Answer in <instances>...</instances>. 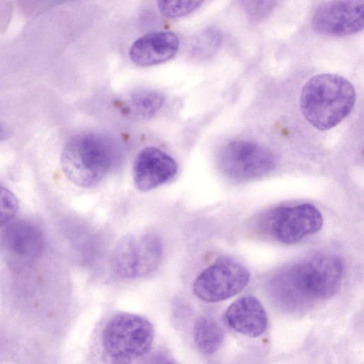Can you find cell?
<instances>
[{
  "mask_svg": "<svg viewBox=\"0 0 364 364\" xmlns=\"http://www.w3.org/2000/svg\"><path fill=\"white\" fill-rule=\"evenodd\" d=\"M343 272L340 257L317 253L276 272L267 283V290L279 307L296 311L333 296L341 286Z\"/></svg>",
  "mask_w": 364,
  "mask_h": 364,
  "instance_id": "1",
  "label": "cell"
},
{
  "mask_svg": "<svg viewBox=\"0 0 364 364\" xmlns=\"http://www.w3.org/2000/svg\"><path fill=\"white\" fill-rule=\"evenodd\" d=\"M121 141L110 134L90 132L69 140L61 156L63 170L77 186L93 187L122 161Z\"/></svg>",
  "mask_w": 364,
  "mask_h": 364,
  "instance_id": "2",
  "label": "cell"
},
{
  "mask_svg": "<svg viewBox=\"0 0 364 364\" xmlns=\"http://www.w3.org/2000/svg\"><path fill=\"white\" fill-rule=\"evenodd\" d=\"M356 93L352 83L337 74L321 73L303 86L299 97L301 112L318 130L332 129L353 110Z\"/></svg>",
  "mask_w": 364,
  "mask_h": 364,
  "instance_id": "3",
  "label": "cell"
},
{
  "mask_svg": "<svg viewBox=\"0 0 364 364\" xmlns=\"http://www.w3.org/2000/svg\"><path fill=\"white\" fill-rule=\"evenodd\" d=\"M154 336V328L144 317L128 313L114 316L102 334L105 363L132 364L149 350Z\"/></svg>",
  "mask_w": 364,
  "mask_h": 364,
  "instance_id": "4",
  "label": "cell"
},
{
  "mask_svg": "<svg viewBox=\"0 0 364 364\" xmlns=\"http://www.w3.org/2000/svg\"><path fill=\"white\" fill-rule=\"evenodd\" d=\"M322 225L321 212L310 203L277 207L265 213L259 223L263 233L287 245L318 232Z\"/></svg>",
  "mask_w": 364,
  "mask_h": 364,
  "instance_id": "5",
  "label": "cell"
},
{
  "mask_svg": "<svg viewBox=\"0 0 364 364\" xmlns=\"http://www.w3.org/2000/svg\"><path fill=\"white\" fill-rule=\"evenodd\" d=\"M218 161L221 171L238 182L259 178L277 165L272 151L249 140H235L225 144L219 151Z\"/></svg>",
  "mask_w": 364,
  "mask_h": 364,
  "instance_id": "6",
  "label": "cell"
},
{
  "mask_svg": "<svg viewBox=\"0 0 364 364\" xmlns=\"http://www.w3.org/2000/svg\"><path fill=\"white\" fill-rule=\"evenodd\" d=\"M163 243L154 232L128 235L118 243L113 254L116 273L127 279L145 277L161 263Z\"/></svg>",
  "mask_w": 364,
  "mask_h": 364,
  "instance_id": "7",
  "label": "cell"
},
{
  "mask_svg": "<svg viewBox=\"0 0 364 364\" xmlns=\"http://www.w3.org/2000/svg\"><path fill=\"white\" fill-rule=\"evenodd\" d=\"M249 280L250 272L245 267L235 259L222 257L197 277L193 290L203 301L218 302L237 294Z\"/></svg>",
  "mask_w": 364,
  "mask_h": 364,
  "instance_id": "8",
  "label": "cell"
},
{
  "mask_svg": "<svg viewBox=\"0 0 364 364\" xmlns=\"http://www.w3.org/2000/svg\"><path fill=\"white\" fill-rule=\"evenodd\" d=\"M311 26L328 36H346L363 31L364 1H330L321 3L313 12Z\"/></svg>",
  "mask_w": 364,
  "mask_h": 364,
  "instance_id": "9",
  "label": "cell"
},
{
  "mask_svg": "<svg viewBox=\"0 0 364 364\" xmlns=\"http://www.w3.org/2000/svg\"><path fill=\"white\" fill-rule=\"evenodd\" d=\"M177 171V163L171 155L156 146H146L135 158L134 184L139 191H148L171 180Z\"/></svg>",
  "mask_w": 364,
  "mask_h": 364,
  "instance_id": "10",
  "label": "cell"
},
{
  "mask_svg": "<svg viewBox=\"0 0 364 364\" xmlns=\"http://www.w3.org/2000/svg\"><path fill=\"white\" fill-rule=\"evenodd\" d=\"M178 48L179 40L174 33L151 32L139 37L132 43L129 56L139 66H151L172 58Z\"/></svg>",
  "mask_w": 364,
  "mask_h": 364,
  "instance_id": "11",
  "label": "cell"
},
{
  "mask_svg": "<svg viewBox=\"0 0 364 364\" xmlns=\"http://www.w3.org/2000/svg\"><path fill=\"white\" fill-rule=\"evenodd\" d=\"M224 319L232 330L250 338L260 336L267 327L266 311L260 301L252 296L240 297L231 304Z\"/></svg>",
  "mask_w": 364,
  "mask_h": 364,
  "instance_id": "12",
  "label": "cell"
},
{
  "mask_svg": "<svg viewBox=\"0 0 364 364\" xmlns=\"http://www.w3.org/2000/svg\"><path fill=\"white\" fill-rule=\"evenodd\" d=\"M2 242L11 253L23 259H33L44 247V237L40 229L27 221H16L7 226Z\"/></svg>",
  "mask_w": 364,
  "mask_h": 364,
  "instance_id": "13",
  "label": "cell"
},
{
  "mask_svg": "<svg viewBox=\"0 0 364 364\" xmlns=\"http://www.w3.org/2000/svg\"><path fill=\"white\" fill-rule=\"evenodd\" d=\"M164 103V96L156 90L142 89L127 95L120 102L122 112L128 117L147 120L152 118Z\"/></svg>",
  "mask_w": 364,
  "mask_h": 364,
  "instance_id": "14",
  "label": "cell"
},
{
  "mask_svg": "<svg viewBox=\"0 0 364 364\" xmlns=\"http://www.w3.org/2000/svg\"><path fill=\"white\" fill-rule=\"evenodd\" d=\"M193 339L200 352L210 355L222 346L224 332L216 321L208 316H200L193 326Z\"/></svg>",
  "mask_w": 364,
  "mask_h": 364,
  "instance_id": "15",
  "label": "cell"
},
{
  "mask_svg": "<svg viewBox=\"0 0 364 364\" xmlns=\"http://www.w3.org/2000/svg\"><path fill=\"white\" fill-rule=\"evenodd\" d=\"M223 35L215 27H209L203 30L198 36L193 51L203 58L213 56L222 44Z\"/></svg>",
  "mask_w": 364,
  "mask_h": 364,
  "instance_id": "16",
  "label": "cell"
},
{
  "mask_svg": "<svg viewBox=\"0 0 364 364\" xmlns=\"http://www.w3.org/2000/svg\"><path fill=\"white\" fill-rule=\"evenodd\" d=\"M202 4V1H159L157 8L166 18L175 19L191 14Z\"/></svg>",
  "mask_w": 364,
  "mask_h": 364,
  "instance_id": "17",
  "label": "cell"
},
{
  "mask_svg": "<svg viewBox=\"0 0 364 364\" xmlns=\"http://www.w3.org/2000/svg\"><path fill=\"white\" fill-rule=\"evenodd\" d=\"M18 203L15 195L0 186V228L7 224L16 214Z\"/></svg>",
  "mask_w": 364,
  "mask_h": 364,
  "instance_id": "18",
  "label": "cell"
},
{
  "mask_svg": "<svg viewBox=\"0 0 364 364\" xmlns=\"http://www.w3.org/2000/svg\"><path fill=\"white\" fill-rule=\"evenodd\" d=\"M240 3L251 21H259L269 16L277 2L274 1H242Z\"/></svg>",
  "mask_w": 364,
  "mask_h": 364,
  "instance_id": "19",
  "label": "cell"
},
{
  "mask_svg": "<svg viewBox=\"0 0 364 364\" xmlns=\"http://www.w3.org/2000/svg\"><path fill=\"white\" fill-rule=\"evenodd\" d=\"M146 364H176L168 355L159 353L152 355Z\"/></svg>",
  "mask_w": 364,
  "mask_h": 364,
  "instance_id": "20",
  "label": "cell"
},
{
  "mask_svg": "<svg viewBox=\"0 0 364 364\" xmlns=\"http://www.w3.org/2000/svg\"><path fill=\"white\" fill-rule=\"evenodd\" d=\"M6 136V134L4 128L0 125V141L4 140Z\"/></svg>",
  "mask_w": 364,
  "mask_h": 364,
  "instance_id": "21",
  "label": "cell"
}]
</instances>
